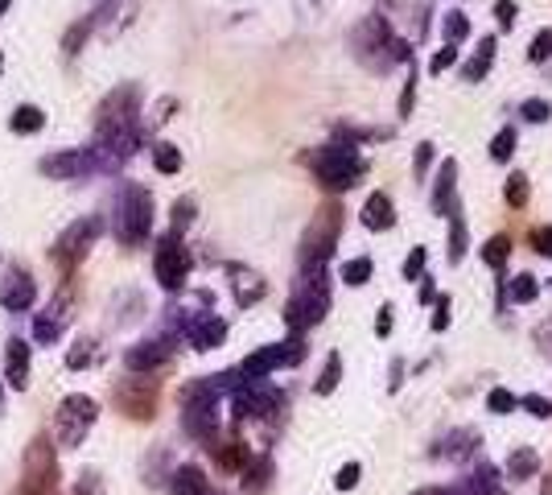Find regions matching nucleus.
Masks as SVG:
<instances>
[{"label": "nucleus", "instance_id": "f257e3e1", "mask_svg": "<svg viewBox=\"0 0 552 495\" xmlns=\"http://www.w3.org/2000/svg\"><path fill=\"white\" fill-rule=\"evenodd\" d=\"M351 46H355V58H359L367 71H375V75L392 71L396 63H413V50H408V42H400L392 33L388 17H363Z\"/></svg>", "mask_w": 552, "mask_h": 495}, {"label": "nucleus", "instance_id": "f03ea898", "mask_svg": "<svg viewBox=\"0 0 552 495\" xmlns=\"http://www.w3.org/2000/svg\"><path fill=\"white\" fill-rule=\"evenodd\" d=\"M112 231L124 248H137L153 231V194L145 186H120L116 206H112Z\"/></svg>", "mask_w": 552, "mask_h": 495}, {"label": "nucleus", "instance_id": "7ed1b4c3", "mask_svg": "<svg viewBox=\"0 0 552 495\" xmlns=\"http://www.w3.org/2000/svg\"><path fill=\"white\" fill-rule=\"evenodd\" d=\"M330 310V273L326 269H305L301 277L297 293H293V302L285 306V323L293 331H309V326H318Z\"/></svg>", "mask_w": 552, "mask_h": 495}, {"label": "nucleus", "instance_id": "20e7f679", "mask_svg": "<svg viewBox=\"0 0 552 495\" xmlns=\"http://www.w3.org/2000/svg\"><path fill=\"white\" fill-rule=\"evenodd\" d=\"M339 236H342V206L322 203L318 215L305 227V239H301V269H326V260L339 248Z\"/></svg>", "mask_w": 552, "mask_h": 495}, {"label": "nucleus", "instance_id": "39448f33", "mask_svg": "<svg viewBox=\"0 0 552 495\" xmlns=\"http://www.w3.org/2000/svg\"><path fill=\"white\" fill-rule=\"evenodd\" d=\"M305 165H314V173H318V182L326 190H351L363 178V170H367L351 145H326V149L305 153Z\"/></svg>", "mask_w": 552, "mask_h": 495}, {"label": "nucleus", "instance_id": "423d86ee", "mask_svg": "<svg viewBox=\"0 0 552 495\" xmlns=\"http://www.w3.org/2000/svg\"><path fill=\"white\" fill-rule=\"evenodd\" d=\"M181 421H186V433L198 441H214L219 433V392L211 388V380H198L181 392Z\"/></svg>", "mask_w": 552, "mask_h": 495}, {"label": "nucleus", "instance_id": "0eeeda50", "mask_svg": "<svg viewBox=\"0 0 552 495\" xmlns=\"http://www.w3.org/2000/svg\"><path fill=\"white\" fill-rule=\"evenodd\" d=\"M137 108H140V87L124 83L96 108V132L99 137H116V132L137 129Z\"/></svg>", "mask_w": 552, "mask_h": 495}, {"label": "nucleus", "instance_id": "6e6552de", "mask_svg": "<svg viewBox=\"0 0 552 495\" xmlns=\"http://www.w3.org/2000/svg\"><path fill=\"white\" fill-rule=\"evenodd\" d=\"M96 417H99L96 400L75 392V397H66L63 405H58V425H54V433H58V441H63L66 450H75V446H83L87 433H91Z\"/></svg>", "mask_w": 552, "mask_h": 495}, {"label": "nucleus", "instance_id": "1a4fd4ad", "mask_svg": "<svg viewBox=\"0 0 552 495\" xmlns=\"http://www.w3.org/2000/svg\"><path fill=\"white\" fill-rule=\"evenodd\" d=\"M153 273H157L161 289L178 293L186 281H190V252L181 244V236H165L157 248V256H153Z\"/></svg>", "mask_w": 552, "mask_h": 495}, {"label": "nucleus", "instance_id": "9d476101", "mask_svg": "<svg viewBox=\"0 0 552 495\" xmlns=\"http://www.w3.org/2000/svg\"><path fill=\"white\" fill-rule=\"evenodd\" d=\"M104 236V219L99 215H83L75 219V223L66 227L63 236H58V244H54V256L63 260V264H79V260L91 252V244Z\"/></svg>", "mask_w": 552, "mask_h": 495}, {"label": "nucleus", "instance_id": "9b49d317", "mask_svg": "<svg viewBox=\"0 0 552 495\" xmlns=\"http://www.w3.org/2000/svg\"><path fill=\"white\" fill-rule=\"evenodd\" d=\"M58 479V463H54V446L46 438H33L25 450V495H46Z\"/></svg>", "mask_w": 552, "mask_h": 495}, {"label": "nucleus", "instance_id": "f8f14e48", "mask_svg": "<svg viewBox=\"0 0 552 495\" xmlns=\"http://www.w3.org/2000/svg\"><path fill=\"white\" fill-rule=\"evenodd\" d=\"M116 405L137 421H149L153 409H157V384L153 380H124L116 388Z\"/></svg>", "mask_w": 552, "mask_h": 495}, {"label": "nucleus", "instance_id": "ddd939ff", "mask_svg": "<svg viewBox=\"0 0 552 495\" xmlns=\"http://www.w3.org/2000/svg\"><path fill=\"white\" fill-rule=\"evenodd\" d=\"M33 298H38V285H33V277L25 269H4V277H0V306L13 314H25L33 310Z\"/></svg>", "mask_w": 552, "mask_h": 495}, {"label": "nucleus", "instance_id": "4468645a", "mask_svg": "<svg viewBox=\"0 0 552 495\" xmlns=\"http://www.w3.org/2000/svg\"><path fill=\"white\" fill-rule=\"evenodd\" d=\"M42 173L54 178V182H75V178L96 173V165H91V153L87 149H58L42 162Z\"/></svg>", "mask_w": 552, "mask_h": 495}, {"label": "nucleus", "instance_id": "2eb2a0df", "mask_svg": "<svg viewBox=\"0 0 552 495\" xmlns=\"http://www.w3.org/2000/svg\"><path fill=\"white\" fill-rule=\"evenodd\" d=\"M186 339L194 343V351H214V347L227 339V323L219 314H198V318L186 326Z\"/></svg>", "mask_w": 552, "mask_h": 495}, {"label": "nucleus", "instance_id": "dca6fc26", "mask_svg": "<svg viewBox=\"0 0 552 495\" xmlns=\"http://www.w3.org/2000/svg\"><path fill=\"white\" fill-rule=\"evenodd\" d=\"M124 359L132 372H157L161 364H170V343H165V339H149V343L128 347Z\"/></svg>", "mask_w": 552, "mask_h": 495}, {"label": "nucleus", "instance_id": "f3484780", "mask_svg": "<svg viewBox=\"0 0 552 495\" xmlns=\"http://www.w3.org/2000/svg\"><path fill=\"white\" fill-rule=\"evenodd\" d=\"M276 367H285V351H280V343H276V347H260V351H255V356H247L244 364L235 367V372H239L244 380H264V376H272Z\"/></svg>", "mask_w": 552, "mask_h": 495}, {"label": "nucleus", "instance_id": "a211bd4d", "mask_svg": "<svg viewBox=\"0 0 552 495\" xmlns=\"http://www.w3.org/2000/svg\"><path fill=\"white\" fill-rule=\"evenodd\" d=\"M4 380L13 388L29 384V343L25 339H9V347H4Z\"/></svg>", "mask_w": 552, "mask_h": 495}, {"label": "nucleus", "instance_id": "6ab92c4d", "mask_svg": "<svg viewBox=\"0 0 552 495\" xmlns=\"http://www.w3.org/2000/svg\"><path fill=\"white\" fill-rule=\"evenodd\" d=\"M454 182H457V162H454V157H446V162H441V173H437V190H433L437 215H457Z\"/></svg>", "mask_w": 552, "mask_h": 495}, {"label": "nucleus", "instance_id": "aec40b11", "mask_svg": "<svg viewBox=\"0 0 552 495\" xmlns=\"http://www.w3.org/2000/svg\"><path fill=\"white\" fill-rule=\"evenodd\" d=\"M206 491H211V483H206V471H202V466L186 463L170 474V495H206Z\"/></svg>", "mask_w": 552, "mask_h": 495}, {"label": "nucleus", "instance_id": "412c9836", "mask_svg": "<svg viewBox=\"0 0 552 495\" xmlns=\"http://www.w3.org/2000/svg\"><path fill=\"white\" fill-rule=\"evenodd\" d=\"M66 318L71 314H63V302H54L46 314H33V343H58Z\"/></svg>", "mask_w": 552, "mask_h": 495}, {"label": "nucleus", "instance_id": "4be33fe9", "mask_svg": "<svg viewBox=\"0 0 552 495\" xmlns=\"http://www.w3.org/2000/svg\"><path fill=\"white\" fill-rule=\"evenodd\" d=\"M392 223H396L392 198H388V194H372V198L363 203V227H372V231H388Z\"/></svg>", "mask_w": 552, "mask_h": 495}, {"label": "nucleus", "instance_id": "5701e85b", "mask_svg": "<svg viewBox=\"0 0 552 495\" xmlns=\"http://www.w3.org/2000/svg\"><path fill=\"white\" fill-rule=\"evenodd\" d=\"M490 63H495V38H482V42H478V55L462 66V79H466V83H482Z\"/></svg>", "mask_w": 552, "mask_h": 495}, {"label": "nucleus", "instance_id": "b1692460", "mask_svg": "<svg viewBox=\"0 0 552 495\" xmlns=\"http://www.w3.org/2000/svg\"><path fill=\"white\" fill-rule=\"evenodd\" d=\"M214 450V463L223 466V471H244L247 463H252V454H247V446L244 441H219V446H211Z\"/></svg>", "mask_w": 552, "mask_h": 495}, {"label": "nucleus", "instance_id": "393cba45", "mask_svg": "<svg viewBox=\"0 0 552 495\" xmlns=\"http://www.w3.org/2000/svg\"><path fill=\"white\" fill-rule=\"evenodd\" d=\"M457 491L462 495H499V471H495V466H478Z\"/></svg>", "mask_w": 552, "mask_h": 495}, {"label": "nucleus", "instance_id": "a878e982", "mask_svg": "<svg viewBox=\"0 0 552 495\" xmlns=\"http://www.w3.org/2000/svg\"><path fill=\"white\" fill-rule=\"evenodd\" d=\"M235 273V298H239V306H252L264 298V281L255 277V273L247 269H231Z\"/></svg>", "mask_w": 552, "mask_h": 495}, {"label": "nucleus", "instance_id": "bb28decb", "mask_svg": "<svg viewBox=\"0 0 552 495\" xmlns=\"http://www.w3.org/2000/svg\"><path fill=\"white\" fill-rule=\"evenodd\" d=\"M536 471H540V454L528 450V446H523V450H515L507 458V479H531Z\"/></svg>", "mask_w": 552, "mask_h": 495}, {"label": "nucleus", "instance_id": "cd10ccee", "mask_svg": "<svg viewBox=\"0 0 552 495\" xmlns=\"http://www.w3.org/2000/svg\"><path fill=\"white\" fill-rule=\"evenodd\" d=\"M470 446H478V433L474 430H457V433H449V438L437 446V454H441V458H466Z\"/></svg>", "mask_w": 552, "mask_h": 495}, {"label": "nucleus", "instance_id": "c85d7f7f", "mask_svg": "<svg viewBox=\"0 0 552 495\" xmlns=\"http://www.w3.org/2000/svg\"><path fill=\"white\" fill-rule=\"evenodd\" d=\"M42 124H46V112L33 108V104H21V108L13 112V132H17V137H29V132H38Z\"/></svg>", "mask_w": 552, "mask_h": 495}, {"label": "nucleus", "instance_id": "c756f323", "mask_svg": "<svg viewBox=\"0 0 552 495\" xmlns=\"http://www.w3.org/2000/svg\"><path fill=\"white\" fill-rule=\"evenodd\" d=\"M536 293H540V281L531 277V273H520V277H511V285H507V298H511V302L528 306V302H536Z\"/></svg>", "mask_w": 552, "mask_h": 495}, {"label": "nucleus", "instance_id": "7c9ffc66", "mask_svg": "<svg viewBox=\"0 0 552 495\" xmlns=\"http://www.w3.org/2000/svg\"><path fill=\"white\" fill-rule=\"evenodd\" d=\"M511 256V236H490L487 248H482V260H487L490 269H503Z\"/></svg>", "mask_w": 552, "mask_h": 495}, {"label": "nucleus", "instance_id": "2f4dec72", "mask_svg": "<svg viewBox=\"0 0 552 495\" xmlns=\"http://www.w3.org/2000/svg\"><path fill=\"white\" fill-rule=\"evenodd\" d=\"M487 409H490V413H499V417H507V413L520 409V397H515V392H507V388H490Z\"/></svg>", "mask_w": 552, "mask_h": 495}, {"label": "nucleus", "instance_id": "473e14b6", "mask_svg": "<svg viewBox=\"0 0 552 495\" xmlns=\"http://www.w3.org/2000/svg\"><path fill=\"white\" fill-rule=\"evenodd\" d=\"M339 380H342V356L334 351V356L326 359V367H322V380H318V392L322 397H330L334 388H339Z\"/></svg>", "mask_w": 552, "mask_h": 495}, {"label": "nucleus", "instance_id": "72a5a7b5", "mask_svg": "<svg viewBox=\"0 0 552 495\" xmlns=\"http://www.w3.org/2000/svg\"><path fill=\"white\" fill-rule=\"evenodd\" d=\"M342 281H347V285H367V281H372V260L367 256L347 260V264H342Z\"/></svg>", "mask_w": 552, "mask_h": 495}, {"label": "nucleus", "instance_id": "f704fd0d", "mask_svg": "<svg viewBox=\"0 0 552 495\" xmlns=\"http://www.w3.org/2000/svg\"><path fill=\"white\" fill-rule=\"evenodd\" d=\"M153 165H157L161 173H178V170H181L178 145H157V149H153Z\"/></svg>", "mask_w": 552, "mask_h": 495}, {"label": "nucleus", "instance_id": "c9c22d12", "mask_svg": "<svg viewBox=\"0 0 552 495\" xmlns=\"http://www.w3.org/2000/svg\"><path fill=\"white\" fill-rule=\"evenodd\" d=\"M462 256H466V223H462V215H449V260Z\"/></svg>", "mask_w": 552, "mask_h": 495}, {"label": "nucleus", "instance_id": "e433bc0d", "mask_svg": "<svg viewBox=\"0 0 552 495\" xmlns=\"http://www.w3.org/2000/svg\"><path fill=\"white\" fill-rule=\"evenodd\" d=\"M503 198H507V206L528 203V173H511L507 186H503Z\"/></svg>", "mask_w": 552, "mask_h": 495}, {"label": "nucleus", "instance_id": "4c0bfd02", "mask_svg": "<svg viewBox=\"0 0 552 495\" xmlns=\"http://www.w3.org/2000/svg\"><path fill=\"white\" fill-rule=\"evenodd\" d=\"M244 474H247V491H260V487L268 483V474H272V463H268V458H255L252 466H244Z\"/></svg>", "mask_w": 552, "mask_h": 495}, {"label": "nucleus", "instance_id": "58836bf2", "mask_svg": "<svg viewBox=\"0 0 552 495\" xmlns=\"http://www.w3.org/2000/svg\"><path fill=\"white\" fill-rule=\"evenodd\" d=\"M528 58H531V63H548V58H552V29H540L536 38H531Z\"/></svg>", "mask_w": 552, "mask_h": 495}, {"label": "nucleus", "instance_id": "ea45409f", "mask_svg": "<svg viewBox=\"0 0 552 495\" xmlns=\"http://www.w3.org/2000/svg\"><path fill=\"white\" fill-rule=\"evenodd\" d=\"M470 33V21H466V13H446V38L449 46H457L462 38Z\"/></svg>", "mask_w": 552, "mask_h": 495}, {"label": "nucleus", "instance_id": "a19ab883", "mask_svg": "<svg viewBox=\"0 0 552 495\" xmlns=\"http://www.w3.org/2000/svg\"><path fill=\"white\" fill-rule=\"evenodd\" d=\"M511 153H515V132H511V129H503L499 137L490 140V157H495V162H507Z\"/></svg>", "mask_w": 552, "mask_h": 495}, {"label": "nucleus", "instance_id": "79ce46f5", "mask_svg": "<svg viewBox=\"0 0 552 495\" xmlns=\"http://www.w3.org/2000/svg\"><path fill=\"white\" fill-rule=\"evenodd\" d=\"M190 219H194V198H178L173 203V236H181L190 227Z\"/></svg>", "mask_w": 552, "mask_h": 495}, {"label": "nucleus", "instance_id": "37998d69", "mask_svg": "<svg viewBox=\"0 0 552 495\" xmlns=\"http://www.w3.org/2000/svg\"><path fill=\"white\" fill-rule=\"evenodd\" d=\"M454 63H457V46H441V50L429 58V71H433V75H441V71H449Z\"/></svg>", "mask_w": 552, "mask_h": 495}, {"label": "nucleus", "instance_id": "c03bdc74", "mask_svg": "<svg viewBox=\"0 0 552 495\" xmlns=\"http://www.w3.org/2000/svg\"><path fill=\"white\" fill-rule=\"evenodd\" d=\"M548 116H552L548 99H528V104H523V120H531V124H544Z\"/></svg>", "mask_w": 552, "mask_h": 495}, {"label": "nucleus", "instance_id": "a18cd8bd", "mask_svg": "<svg viewBox=\"0 0 552 495\" xmlns=\"http://www.w3.org/2000/svg\"><path fill=\"white\" fill-rule=\"evenodd\" d=\"M520 405L531 413V417H540V421H544V417H552V400H548V397H536V392H531V397H523Z\"/></svg>", "mask_w": 552, "mask_h": 495}, {"label": "nucleus", "instance_id": "49530a36", "mask_svg": "<svg viewBox=\"0 0 552 495\" xmlns=\"http://www.w3.org/2000/svg\"><path fill=\"white\" fill-rule=\"evenodd\" d=\"M421 269H425V248H413V252H408V260H404V277L421 281Z\"/></svg>", "mask_w": 552, "mask_h": 495}, {"label": "nucleus", "instance_id": "de8ad7c7", "mask_svg": "<svg viewBox=\"0 0 552 495\" xmlns=\"http://www.w3.org/2000/svg\"><path fill=\"white\" fill-rule=\"evenodd\" d=\"M87 33H91V21H79L75 29L66 33V42H63V50H66V55H79V46H83V38H87Z\"/></svg>", "mask_w": 552, "mask_h": 495}, {"label": "nucleus", "instance_id": "09e8293b", "mask_svg": "<svg viewBox=\"0 0 552 495\" xmlns=\"http://www.w3.org/2000/svg\"><path fill=\"white\" fill-rule=\"evenodd\" d=\"M91 356H96V343H91V339H83V343L66 356V364H71V367H87V364H91Z\"/></svg>", "mask_w": 552, "mask_h": 495}, {"label": "nucleus", "instance_id": "8fccbe9b", "mask_svg": "<svg viewBox=\"0 0 552 495\" xmlns=\"http://www.w3.org/2000/svg\"><path fill=\"white\" fill-rule=\"evenodd\" d=\"M359 474H363L359 463H347V466L339 471V479H334V487H339V491H351V487L359 483Z\"/></svg>", "mask_w": 552, "mask_h": 495}, {"label": "nucleus", "instance_id": "3c124183", "mask_svg": "<svg viewBox=\"0 0 552 495\" xmlns=\"http://www.w3.org/2000/svg\"><path fill=\"white\" fill-rule=\"evenodd\" d=\"M515 0H499V4H495V21L503 25V29H511V25H515Z\"/></svg>", "mask_w": 552, "mask_h": 495}, {"label": "nucleus", "instance_id": "603ef678", "mask_svg": "<svg viewBox=\"0 0 552 495\" xmlns=\"http://www.w3.org/2000/svg\"><path fill=\"white\" fill-rule=\"evenodd\" d=\"M71 495H104V483H99L96 474L87 471L83 479H79V483H75V491H71Z\"/></svg>", "mask_w": 552, "mask_h": 495}, {"label": "nucleus", "instance_id": "864d4df0", "mask_svg": "<svg viewBox=\"0 0 552 495\" xmlns=\"http://www.w3.org/2000/svg\"><path fill=\"white\" fill-rule=\"evenodd\" d=\"M531 244H536L540 256H552V227H536V231H531Z\"/></svg>", "mask_w": 552, "mask_h": 495}, {"label": "nucleus", "instance_id": "5fc2aeb1", "mask_svg": "<svg viewBox=\"0 0 552 495\" xmlns=\"http://www.w3.org/2000/svg\"><path fill=\"white\" fill-rule=\"evenodd\" d=\"M416 104V87H413V63H408V87H404V96H400V116H408Z\"/></svg>", "mask_w": 552, "mask_h": 495}, {"label": "nucleus", "instance_id": "6e6d98bb", "mask_svg": "<svg viewBox=\"0 0 552 495\" xmlns=\"http://www.w3.org/2000/svg\"><path fill=\"white\" fill-rule=\"evenodd\" d=\"M429 162H433V145H421V149H416V178L429 173Z\"/></svg>", "mask_w": 552, "mask_h": 495}, {"label": "nucleus", "instance_id": "4d7b16f0", "mask_svg": "<svg viewBox=\"0 0 552 495\" xmlns=\"http://www.w3.org/2000/svg\"><path fill=\"white\" fill-rule=\"evenodd\" d=\"M446 326H449V298H441L433 314V331H446Z\"/></svg>", "mask_w": 552, "mask_h": 495}, {"label": "nucleus", "instance_id": "13d9d810", "mask_svg": "<svg viewBox=\"0 0 552 495\" xmlns=\"http://www.w3.org/2000/svg\"><path fill=\"white\" fill-rule=\"evenodd\" d=\"M413 495H462L457 487H421V491H413Z\"/></svg>", "mask_w": 552, "mask_h": 495}, {"label": "nucleus", "instance_id": "bf43d9fd", "mask_svg": "<svg viewBox=\"0 0 552 495\" xmlns=\"http://www.w3.org/2000/svg\"><path fill=\"white\" fill-rule=\"evenodd\" d=\"M392 331V306H383L380 310V334H388Z\"/></svg>", "mask_w": 552, "mask_h": 495}, {"label": "nucleus", "instance_id": "052dcab7", "mask_svg": "<svg viewBox=\"0 0 552 495\" xmlns=\"http://www.w3.org/2000/svg\"><path fill=\"white\" fill-rule=\"evenodd\" d=\"M9 4H13V0H0V17H4V9H9Z\"/></svg>", "mask_w": 552, "mask_h": 495}, {"label": "nucleus", "instance_id": "680f3d73", "mask_svg": "<svg viewBox=\"0 0 552 495\" xmlns=\"http://www.w3.org/2000/svg\"><path fill=\"white\" fill-rule=\"evenodd\" d=\"M0 413H4V388H0Z\"/></svg>", "mask_w": 552, "mask_h": 495}, {"label": "nucleus", "instance_id": "e2e57ef3", "mask_svg": "<svg viewBox=\"0 0 552 495\" xmlns=\"http://www.w3.org/2000/svg\"><path fill=\"white\" fill-rule=\"evenodd\" d=\"M0 71H4V55H0Z\"/></svg>", "mask_w": 552, "mask_h": 495}]
</instances>
